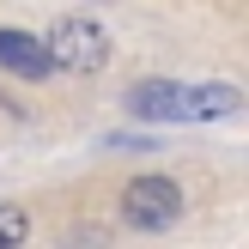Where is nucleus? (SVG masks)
Masks as SVG:
<instances>
[{
    "mask_svg": "<svg viewBox=\"0 0 249 249\" xmlns=\"http://www.w3.org/2000/svg\"><path fill=\"white\" fill-rule=\"evenodd\" d=\"M43 55H49V67L97 73L109 61V36H104V24H91V18H61L55 31L43 36Z\"/></svg>",
    "mask_w": 249,
    "mask_h": 249,
    "instance_id": "obj_1",
    "label": "nucleus"
},
{
    "mask_svg": "<svg viewBox=\"0 0 249 249\" xmlns=\"http://www.w3.org/2000/svg\"><path fill=\"white\" fill-rule=\"evenodd\" d=\"M122 213H128L134 231H164L182 213V189L170 177H134L128 195H122Z\"/></svg>",
    "mask_w": 249,
    "mask_h": 249,
    "instance_id": "obj_2",
    "label": "nucleus"
},
{
    "mask_svg": "<svg viewBox=\"0 0 249 249\" xmlns=\"http://www.w3.org/2000/svg\"><path fill=\"white\" fill-rule=\"evenodd\" d=\"M0 67L18 73V79H43V73H49L43 36H31V31H0Z\"/></svg>",
    "mask_w": 249,
    "mask_h": 249,
    "instance_id": "obj_3",
    "label": "nucleus"
},
{
    "mask_svg": "<svg viewBox=\"0 0 249 249\" xmlns=\"http://www.w3.org/2000/svg\"><path fill=\"white\" fill-rule=\"evenodd\" d=\"M237 109V85H201V91H182L177 116H231Z\"/></svg>",
    "mask_w": 249,
    "mask_h": 249,
    "instance_id": "obj_4",
    "label": "nucleus"
},
{
    "mask_svg": "<svg viewBox=\"0 0 249 249\" xmlns=\"http://www.w3.org/2000/svg\"><path fill=\"white\" fill-rule=\"evenodd\" d=\"M128 104H134V116H177L182 91H177V85H134Z\"/></svg>",
    "mask_w": 249,
    "mask_h": 249,
    "instance_id": "obj_5",
    "label": "nucleus"
},
{
    "mask_svg": "<svg viewBox=\"0 0 249 249\" xmlns=\"http://www.w3.org/2000/svg\"><path fill=\"white\" fill-rule=\"evenodd\" d=\"M31 237V219H24V207H6L0 201V249H18Z\"/></svg>",
    "mask_w": 249,
    "mask_h": 249,
    "instance_id": "obj_6",
    "label": "nucleus"
}]
</instances>
